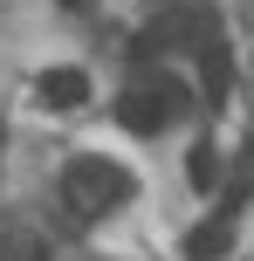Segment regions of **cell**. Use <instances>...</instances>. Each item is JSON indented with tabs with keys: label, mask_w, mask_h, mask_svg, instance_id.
Instances as JSON below:
<instances>
[{
	"label": "cell",
	"mask_w": 254,
	"mask_h": 261,
	"mask_svg": "<svg viewBox=\"0 0 254 261\" xmlns=\"http://www.w3.org/2000/svg\"><path fill=\"white\" fill-rule=\"evenodd\" d=\"M137 186H131V172L124 165H110V158H69L62 165V199H69V213L76 220H96V213H110V206H124Z\"/></svg>",
	"instance_id": "obj_1"
},
{
	"label": "cell",
	"mask_w": 254,
	"mask_h": 261,
	"mask_svg": "<svg viewBox=\"0 0 254 261\" xmlns=\"http://www.w3.org/2000/svg\"><path fill=\"white\" fill-rule=\"evenodd\" d=\"M179 110H186V83L179 76H145V83H131V90L117 96V124L137 130V138H158Z\"/></svg>",
	"instance_id": "obj_2"
},
{
	"label": "cell",
	"mask_w": 254,
	"mask_h": 261,
	"mask_svg": "<svg viewBox=\"0 0 254 261\" xmlns=\"http://www.w3.org/2000/svg\"><path fill=\"white\" fill-rule=\"evenodd\" d=\"M227 90H234V55H227V41H200V103H227Z\"/></svg>",
	"instance_id": "obj_3"
},
{
	"label": "cell",
	"mask_w": 254,
	"mask_h": 261,
	"mask_svg": "<svg viewBox=\"0 0 254 261\" xmlns=\"http://www.w3.org/2000/svg\"><path fill=\"white\" fill-rule=\"evenodd\" d=\"M35 96L48 110H82L90 103V76H82V69H48V76L35 83Z\"/></svg>",
	"instance_id": "obj_4"
},
{
	"label": "cell",
	"mask_w": 254,
	"mask_h": 261,
	"mask_svg": "<svg viewBox=\"0 0 254 261\" xmlns=\"http://www.w3.org/2000/svg\"><path fill=\"white\" fill-rule=\"evenodd\" d=\"M220 179H227L220 151H213V144H192V151H186V186H192V193H220Z\"/></svg>",
	"instance_id": "obj_5"
},
{
	"label": "cell",
	"mask_w": 254,
	"mask_h": 261,
	"mask_svg": "<svg viewBox=\"0 0 254 261\" xmlns=\"http://www.w3.org/2000/svg\"><path fill=\"white\" fill-rule=\"evenodd\" d=\"M227 248H234V227H227V220H206V227L186 234V254H192V261H220Z\"/></svg>",
	"instance_id": "obj_6"
},
{
	"label": "cell",
	"mask_w": 254,
	"mask_h": 261,
	"mask_svg": "<svg viewBox=\"0 0 254 261\" xmlns=\"http://www.w3.org/2000/svg\"><path fill=\"white\" fill-rule=\"evenodd\" d=\"M62 7H82V0H62Z\"/></svg>",
	"instance_id": "obj_7"
},
{
	"label": "cell",
	"mask_w": 254,
	"mask_h": 261,
	"mask_svg": "<svg viewBox=\"0 0 254 261\" xmlns=\"http://www.w3.org/2000/svg\"><path fill=\"white\" fill-rule=\"evenodd\" d=\"M247 151H254V138H247Z\"/></svg>",
	"instance_id": "obj_8"
}]
</instances>
